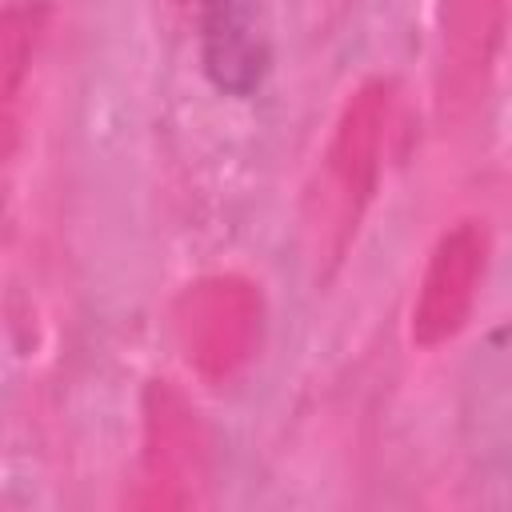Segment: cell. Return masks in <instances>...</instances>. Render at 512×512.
I'll use <instances>...</instances> for the list:
<instances>
[{
    "instance_id": "obj_1",
    "label": "cell",
    "mask_w": 512,
    "mask_h": 512,
    "mask_svg": "<svg viewBox=\"0 0 512 512\" xmlns=\"http://www.w3.org/2000/svg\"><path fill=\"white\" fill-rule=\"evenodd\" d=\"M196 48L208 84L220 96L248 100L272 72V36L264 0H200Z\"/></svg>"
},
{
    "instance_id": "obj_2",
    "label": "cell",
    "mask_w": 512,
    "mask_h": 512,
    "mask_svg": "<svg viewBox=\"0 0 512 512\" xmlns=\"http://www.w3.org/2000/svg\"><path fill=\"white\" fill-rule=\"evenodd\" d=\"M460 436L488 468L512 464V320L484 332L460 376Z\"/></svg>"
}]
</instances>
